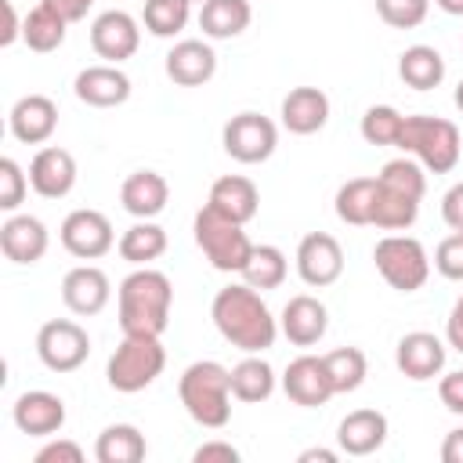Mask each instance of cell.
<instances>
[{
	"label": "cell",
	"instance_id": "obj_1",
	"mask_svg": "<svg viewBox=\"0 0 463 463\" xmlns=\"http://www.w3.org/2000/svg\"><path fill=\"white\" fill-rule=\"evenodd\" d=\"M210 318H213L217 333L242 354H260L279 336V318L264 304L260 289H253L246 282H232V286L217 289L213 304H210Z\"/></svg>",
	"mask_w": 463,
	"mask_h": 463
},
{
	"label": "cell",
	"instance_id": "obj_2",
	"mask_svg": "<svg viewBox=\"0 0 463 463\" xmlns=\"http://www.w3.org/2000/svg\"><path fill=\"white\" fill-rule=\"evenodd\" d=\"M119 304V329L137 336H163L174 307V286L156 268H134L116 293Z\"/></svg>",
	"mask_w": 463,
	"mask_h": 463
},
{
	"label": "cell",
	"instance_id": "obj_3",
	"mask_svg": "<svg viewBox=\"0 0 463 463\" xmlns=\"http://www.w3.org/2000/svg\"><path fill=\"white\" fill-rule=\"evenodd\" d=\"M427 192V174L412 156L383 163L376 174V213L373 228L380 232H405L420 217V203Z\"/></svg>",
	"mask_w": 463,
	"mask_h": 463
},
{
	"label": "cell",
	"instance_id": "obj_4",
	"mask_svg": "<svg viewBox=\"0 0 463 463\" xmlns=\"http://www.w3.org/2000/svg\"><path fill=\"white\" fill-rule=\"evenodd\" d=\"M177 398L184 405V412L206 427V430H221L232 420V369H224L213 358L192 362L181 380H177Z\"/></svg>",
	"mask_w": 463,
	"mask_h": 463
},
{
	"label": "cell",
	"instance_id": "obj_5",
	"mask_svg": "<svg viewBox=\"0 0 463 463\" xmlns=\"http://www.w3.org/2000/svg\"><path fill=\"white\" fill-rule=\"evenodd\" d=\"M394 148L412 156L430 174H449L463 156V134L452 119L441 116H405Z\"/></svg>",
	"mask_w": 463,
	"mask_h": 463
},
{
	"label": "cell",
	"instance_id": "obj_6",
	"mask_svg": "<svg viewBox=\"0 0 463 463\" xmlns=\"http://www.w3.org/2000/svg\"><path fill=\"white\" fill-rule=\"evenodd\" d=\"M163 369H166V347L159 344V336L123 333L119 347L109 354L105 380L119 394H137V391L152 387L163 376Z\"/></svg>",
	"mask_w": 463,
	"mask_h": 463
},
{
	"label": "cell",
	"instance_id": "obj_7",
	"mask_svg": "<svg viewBox=\"0 0 463 463\" xmlns=\"http://www.w3.org/2000/svg\"><path fill=\"white\" fill-rule=\"evenodd\" d=\"M192 232H195V246L203 250V257L217 268V271H242V264L250 260V235L242 232L239 221L224 217L221 210H213L210 203L195 213L192 221Z\"/></svg>",
	"mask_w": 463,
	"mask_h": 463
},
{
	"label": "cell",
	"instance_id": "obj_8",
	"mask_svg": "<svg viewBox=\"0 0 463 463\" xmlns=\"http://www.w3.org/2000/svg\"><path fill=\"white\" fill-rule=\"evenodd\" d=\"M373 264H376L380 279L398 293H416L430 279V257H427L423 242L412 235H402V232H387L376 242Z\"/></svg>",
	"mask_w": 463,
	"mask_h": 463
},
{
	"label": "cell",
	"instance_id": "obj_9",
	"mask_svg": "<svg viewBox=\"0 0 463 463\" xmlns=\"http://www.w3.org/2000/svg\"><path fill=\"white\" fill-rule=\"evenodd\" d=\"M221 145L235 163L257 166V163L271 159V152L279 148V127L260 112H239L224 123Z\"/></svg>",
	"mask_w": 463,
	"mask_h": 463
},
{
	"label": "cell",
	"instance_id": "obj_10",
	"mask_svg": "<svg viewBox=\"0 0 463 463\" xmlns=\"http://www.w3.org/2000/svg\"><path fill=\"white\" fill-rule=\"evenodd\" d=\"M36 354L51 373H72L90 354V336L72 318H51L36 333Z\"/></svg>",
	"mask_w": 463,
	"mask_h": 463
},
{
	"label": "cell",
	"instance_id": "obj_11",
	"mask_svg": "<svg viewBox=\"0 0 463 463\" xmlns=\"http://www.w3.org/2000/svg\"><path fill=\"white\" fill-rule=\"evenodd\" d=\"M58 239H61V246H65L76 260H98V257H105V253L116 246L112 221H109L101 210H90V206L72 210V213L61 221Z\"/></svg>",
	"mask_w": 463,
	"mask_h": 463
},
{
	"label": "cell",
	"instance_id": "obj_12",
	"mask_svg": "<svg viewBox=\"0 0 463 463\" xmlns=\"http://www.w3.org/2000/svg\"><path fill=\"white\" fill-rule=\"evenodd\" d=\"M297 275L311 289H326L344 275V250L329 232H307L297 242Z\"/></svg>",
	"mask_w": 463,
	"mask_h": 463
},
{
	"label": "cell",
	"instance_id": "obj_13",
	"mask_svg": "<svg viewBox=\"0 0 463 463\" xmlns=\"http://www.w3.org/2000/svg\"><path fill=\"white\" fill-rule=\"evenodd\" d=\"M90 47L109 65H119V61L134 58L137 47H141V25H137V18L127 14V11H119V7L101 11L90 22Z\"/></svg>",
	"mask_w": 463,
	"mask_h": 463
},
{
	"label": "cell",
	"instance_id": "obj_14",
	"mask_svg": "<svg viewBox=\"0 0 463 463\" xmlns=\"http://www.w3.org/2000/svg\"><path fill=\"white\" fill-rule=\"evenodd\" d=\"M282 391H286V398L293 405H304V409H318V405H326L336 394L322 354H300V358H293L286 365V373H282Z\"/></svg>",
	"mask_w": 463,
	"mask_h": 463
},
{
	"label": "cell",
	"instance_id": "obj_15",
	"mask_svg": "<svg viewBox=\"0 0 463 463\" xmlns=\"http://www.w3.org/2000/svg\"><path fill=\"white\" fill-rule=\"evenodd\" d=\"M109 300H112V282H109V275L98 264H76L72 271H65V279H61V304L72 315H80V318L101 315Z\"/></svg>",
	"mask_w": 463,
	"mask_h": 463
},
{
	"label": "cell",
	"instance_id": "obj_16",
	"mask_svg": "<svg viewBox=\"0 0 463 463\" xmlns=\"http://www.w3.org/2000/svg\"><path fill=\"white\" fill-rule=\"evenodd\" d=\"M329 329V311L318 297L311 293H297L286 300L282 315H279V333L293 344V347H315Z\"/></svg>",
	"mask_w": 463,
	"mask_h": 463
},
{
	"label": "cell",
	"instance_id": "obj_17",
	"mask_svg": "<svg viewBox=\"0 0 463 463\" xmlns=\"http://www.w3.org/2000/svg\"><path fill=\"white\" fill-rule=\"evenodd\" d=\"M394 365L405 380H434L441 369H445V340L427 333V329H416V333H405L394 347Z\"/></svg>",
	"mask_w": 463,
	"mask_h": 463
},
{
	"label": "cell",
	"instance_id": "obj_18",
	"mask_svg": "<svg viewBox=\"0 0 463 463\" xmlns=\"http://www.w3.org/2000/svg\"><path fill=\"white\" fill-rule=\"evenodd\" d=\"M72 90L90 109H116V105H123L130 98V76L119 65L101 61V65L80 69L76 80H72Z\"/></svg>",
	"mask_w": 463,
	"mask_h": 463
},
{
	"label": "cell",
	"instance_id": "obj_19",
	"mask_svg": "<svg viewBox=\"0 0 463 463\" xmlns=\"http://www.w3.org/2000/svg\"><path fill=\"white\" fill-rule=\"evenodd\" d=\"M29 184L43 199H65L76 188V159L69 148L43 145L29 163Z\"/></svg>",
	"mask_w": 463,
	"mask_h": 463
},
{
	"label": "cell",
	"instance_id": "obj_20",
	"mask_svg": "<svg viewBox=\"0 0 463 463\" xmlns=\"http://www.w3.org/2000/svg\"><path fill=\"white\" fill-rule=\"evenodd\" d=\"M11 420L29 438H51L65 427V402L51 391H25L14 398Z\"/></svg>",
	"mask_w": 463,
	"mask_h": 463
},
{
	"label": "cell",
	"instance_id": "obj_21",
	"mask_svg": "<svg viewBox=\"0 0 463 463\" xmlns=\"http://www.w3.org/2000/svg\"><path fill=\"white\" fill-rule=\"evenodd\" d=\"M51 246V235H47V224L33 213H11L4 224H0V250L11 264H36L43 260Z\"/></svg>",
	"mask_w": 463,
	"mask_h": 463
},
{
	"label": "cell",
	"instance_id": "obj_22",
	"mask_svg": "<svg viewBox=\"0 0 463 463\" xmlns=\"http://www.w3.org/2000/svg\"><path fill=\"white\" fill-rule=\"evenodd\" d=\"M7 127L22 145H43L58 130V105L47 94H25L11 105Z\"/></svg>",
	"mask_w": 463,
	"mask_h": 463
},
{
	"label": "cell",
	"instance_id": "obj_23",
	"mask_svg": "<svg viewBox=\"0 0 463 463\" xmlns=\"http://www.w3.org/2000/svg\"><path fill=\"white\" fill-rule=\"evenodd\" d=\"M166 199H170V184H166V177L159 170H134L119 184V203L137 221L159 217L166 210Z\"/></svg>",
	"mask_w": 463,
	"mask_h": 463
},
{
	"label": "cell",
	"instance_id": "obj_24",
	"mask_svg": "<svg viewBox=\"0 0 463 463\" xmlns=\"http://www.w3.org/2000/svg\"><path fill=\"white\" fill-rule=\"evenodd\" d=\"M217 72V54L206 40H177L166 51V76L177 87H203Z\"/></svg>",
	"mask_w": 463,
	"mask_h": 463
},
{
	"label": "cell",
	"instance_id": "obj_25",
	"mask_svg": "<svg viewBox=\"0 0 463 463\" xmlns=\"http://www.w3.org/2000/svg\"><path fill=\"white\" fill-rule=\"evenodd\" d=\"M279 116H282V127H286L289 134H300V137L318 134V130L329 123V98H326V90H318V87H293V90L282 98Z\"/></svg>",
	"mask_w": 463,
	"mask_h": 463
},
{
	"label": "cell",
	"instance_id": "obj_26",
	"mask_svg": "<svg viewBox=\"0 0 463 463\" xmlns=\"http://www.w3.org/2000/svg\"><path fill=\"white\" fill-rule=\"evenodd\" d=\"M387 441V416L380 409H354L336 427V445L347 456H373Z\"/></svg>",
	"mask_w": 463,
	"mask_h": 463
},
{
	"label": "cell",
	"instance_id": "obj_27",
	"mask_svg": "<svg viewBox=\"0 0 463 463\" xmlns=\"http://www.w3.org/2000/svg\"><path fill=\"white\" fill-rule=\"evenodd\" d=\"M213 210H221L224 217H232V221H239V224H250L253 217H257V210H260V192H257V184L250 181V177H242V174H224V177H217L213 184H210V199H206Z\"/></svg>",
	"mask_w": 463,
	"mask_h": 463
},
{
	"label": "cell",
	"instance_id": "obj_28",
	"mask_svg": "<svg viewBox=\"0 0 463 463\" xmlns=\"http://www.w3.org/2000/svg\"><path fill=\"white\" fill-rule=\"evenodd\" d=\"M253 22L250 0H203L199 7V29L206 40H232L242 36Z\"/></svg>",
	"mask_w": 463,
	"mask_h": 463
},
{
	"label": "cell",
	"instance_id": "obj_29",
	"mask_svg": "<svg viewBox=\"0 0 463 463\" xmlns=\"http://www.w3.org/2000/svg\"><path fill=\"white\" fill-rule=\"evenodd\" d=\"M398 76L412 90H434L445 80V58L430 43H412L398 54Z\"/></svg>",
	"mask_w": 463,
	"mask_h": 463
},
{
	"label": "cell",
	"instance_id": "obj_30",
	"mask_svg": "<svg viewBox=\"0 0 463 463\" xmlns=\"http://www.w3.org/2000/svg\"><path fill=\"white\" fill-rule=\"evenodd\" d=\"M65 33H69V22H65L51 4H43V0L22 18V40H25V47L36 51V54L58 51V47L65 43Z\"/></svg>",
	"mask_w": 463,
	"mask_h": 463
},
{
	"label": "cell",
	"instance_id": "obj_31",
	"mask_svg": "<svg viewBox=\"0 0 463 463\" xmlns=\"http://www.w3.org/2000/svg\"><path fill=\"white\" fill-rule=\"evenodd\" d=\"M145 452H148L145 434L134 423H109L94 441L98 463H141Z\"/></svg>",
	"mask_w": 463,
	"mask_h": 463
},
{
	"label": "cell",
	"instance_id": "obj_32",
	"mask_svg": "<svg viewBox=\"0 0 463 463\" xmlns=\"http://www.w3.org/2000/svg\"><path fill=\"white\" fill-rule=\"evenodd\" d=\"M232 394L235 402H246V405L268 402L275 394V369L260 354H246L242 362L232 365Z\"/></svg>",
	"mask_w": 463,
	"mask_h": 463
},
{
	"label": "cell",
	"instance_id": "obj_33",
	"mask_svg": "<svg viewBox=\"0 0 463 463\" xmlns=\"http://www.w3.org/2000/svg\"><path fill=\"white\" fill-rule=\"evenodd\" d=\"M376 213V177H351L336 188V217L354 228H369Z\"/></svg>",
	"mask_w": 463,
	"mask_h": 463
},
{
	"label": "cell",
	"instance_id": "obj_34",
	"mask_svg": "<svg viewBox=\"0 0 463 463\" xmlns=\"http://www.w3.org/2000/svg\"><path fill=\"white\" fill-rule=\"evenodd\" d=\"M116 250H119V257H123L127 264L145 268V264H152V260H159V257L166 253V232H163L156 221H137V224H130V228L119 235Z\"/></svg>",
	"mask_w": 463,
	"mask_h": 463
},
{
	"label": "cell",
	"instance_id": "obj_35",
	"mask_svg": "<svg viewBox=\"0 0 463 463\" xmlns=\"http://www.w3.org/2000/svg\"><path fill=\"white\" fill-rule=\"evenodd\" d=\"M239 275L253 289H279L286 282V275H289V260H286V253L279 246H268L264 242V246H253L250 250V260L242 264Z\"/></svg>",
	"mask_w": 463,
	"mask_h": 463
},
{
	"label": "cell",
	"instance_id": "obj_36",
	"mask_svg": "<svg viewBox=\"0 0 463 463\" xmlns=\"http://www.w3.org/2000/svg\"><path fill=\"white\" fill-rule=\"evenodd\" d=\"M326 358V369H329V380H333V391L336 394H351L365 383V373H369V362H365V351L362 347H336Z\"/></svg>",
	"mask_w": 463,
	"mask_h": 463
},
{
	"label": "cell",
	"instance_id": "obj_37",
	"mask_svg": "<svg viewBox=\"0 0 463 463\" xmlns=\"http://www.w3.org/2000/svg\"><path fill=\"white\" fill-rule=\"evenodd\" d=\"M192 18V0H145V11H141V22L152 36L159 40H170L177 36Z\"/></svg>",
	"mask_w": 463,
	"mask_h": 463
},
{
	"label": "cell",
	"instance_id": "obj_38",
	"mask_svg": "<svg viewBox=\"0 0 463 463\" xmlns=\"http://www.w3.org/2000/svg\"><path fill=\"white\" fill-rule=\"evenodd\" d=\"M402 123H405V116H402L394 105H369L365 116H362V137H365L369 145H376V148L398 145Z\"/></svg>",
	"mask_w": 463,
	"mask_h": 463
},
{
	"label": "cell",
	"instance_id": "obj_39",
	"mask_svg": "<svg viewBox=\"0 0 463 463\" xmlns=\"http://www.w3.org/2000/svg\"><path fill=\"white\" fill-rule=\"evenodd\" d=\"M427 11H430V0H376V14L391 29H416L423 25Z\"/></svg>",
	"mask_w": 463,
	"mask_h": 463
},
{
	"label": "cell",
	"instance_id": "obj_40",
	"mask_svg": "<svg viewBox=\"0 0 463 463\" xmlns=\"http://www.w3.org/2000/svg\"><path fill=\"white\" fill-rule=\"evenodd\" d=\"M29 188H33V184H29V174H25L11 156H4V159H0V210L14 213V210L22 206V199H25Z\"/></svg>",
	"mask_w": 463,
	"mask_h": 463
},
{
	"label": "cell",
	"instance_id": "obj_41",
	"mask_svg": "<svg viewBox=\"0 0 463 463\" xmlns=\"http://www.w3.org/2000/svg\"><path fill=\"white\" fill-rule=\"evenodd\" d=\"M434 268L449 282H463V232H452L434 250Z\"/></svg>",
	"mask_w": 463,
	"mask_h": 463
},
{
	"label": "cell",
	"instance_id": "obj_42",
	"mask_svg": "<svg viewBox=\"0 0 463 463\" xmlns=\"http://www.w3.org/2000/svg\"><path fill=\"white\" fill-rule=\"evenodd\" d=\"M33 463H83V449L76 441H69V438H58V441H47L33 456Z\"/></svg>",
	"mask_w": 463,
	"mask_h": 463
},
{
	"label": "cell",
	"instance_id": "obj_43",
	"mask_svg": "<svg viewBox=\"0 0 463 463\" xmlns=\"http://www.w3.org/2000/svg\"><path fill=\"white\" fill-rule=\"evenodd\" d=\"M438 398H441V405H445L452 416H463V369L441 376V383H438Z\"/></svg>",
	"mask_w": 463,
	"mask_h": 463
},
{
	"label": "cell",
	"instance_id": "obj_44",
	"mask_svg": "<svg viewBox=\"0 0 463 463\" xmlns=\"http://www.w3.org/2000/svg\"><path fill=\"white\" fill-rule=\"evenodd\" d=\"M195 463H239V449L232 441H203L192 452Z\"/></svg>",
	"mask_w": 463,
	"mask_h": 463
},
{
	"label": "cell",
	"instance_id": "obj_45",
	"mask_svg": "<svg viewBox=\"0 0 463 463\" xmlns=\"http://www.w3.org/2000/svg\"><path fill=\"white\" fill-rule=\"evenodd\" d=\"M441 221H445L452 232H463V181L452 184V188L441 195Z\"/></svg>",
	"mask_w": 463,
	"mask_h": 463
},
{
	"label": "cell",
	"instance_id": "obj_46",
	"mask_svg": "<svg viewBox=\"0 0 463 463\" xmlns=\"http://www.w3.org/2000/svg\"><path fill=\"white\" fill-rule=\"evenodd\" d=\"M445 340H449V347H456L463 354V293L456 297V304L445 318Z\"/></svg>",
	"mask_w": 463,
	"mask_h": 463
},
{
	"label": "cell",
	"instance_id": "obj_47",
	"mask_svg": "<svg viewBox=\"0 0 463 463\" xmlns=\"http://www.w3.org/2000/svg\"><path fill=\"white\" fill-rule=\"evenodd\" d=\"M43 4H51L65 22H80V18H87V11H90L98 0H43Z\"/></svg>",
	"mask_w": 463,
	"mask_h": 463
},
{
	"label": "cell",
	"instance_id": "obj_48",
	"mask_svg": "<svg viewBox=\"0 0 463 463\" xmlns=\"http://www.w3.org/2000/svg\"><path fill=\"white\" fill-rule=\"evenodd\" d=\"M0 7H4V33H0V47H11V43L22 36V22H18V14H14V4H11V0H0Z\"/></svg>",
	"mask_w": 463,
	"mask_h": 463
},
{
	"label": "cell",
	"instance_id": "obj_49",
	"mask_svg": "<svg viewBox=\"0 0 463 463\" xmlns=\"http://www.w3.org/2000/svg\"><path fill=\"white\" fill-rule=\"evenodd\" d=\"M441 459L445 463H463V427L449 430L445 441H441Z\"/></svg>",
	"mask_w": 463,
	"mask_h": 463
},
{
	"label": "cell",
	"instance_id": "obj_50",
	"mask_svg": "<svg viewBox=\"0 0 463 463\" xmlns=\"http://www.w3.org/2000/svg\"><path fill=\"white\" fill-rule=\"evenodd\" d=\"M297 459H300V463H315V459H322V463H333V459H336V452H333V449H304Z\"/></svg>",
	"mask_w": 463,
	"mask_h": 463
},
{
	"label": "cell",
	"instance_id": "obj_51",
	"mask_svg": "<svg viewBox=\"0 0 463 463\" xmlns=\"http://www.w3.org/2000/svg\"><path fill=\"white\" fill-rule=\"evenodd\" d=\"M445 14H456V18H463V0H434Z\"/></svg>",
	"mask_w": 463,
	"mask_h": 463
},
{
	"label": "cell",
	"instance_id": "obj_52",
	"mask_svg": "<svg viewBox=\"0 0 463 463\" xmlns=\"http://www.w3.org/2000/svg\"><path fill=\"white\" fill-rule=\"evenodd\" d=\"M452 101H456V109H459V112H463V80H459V83H456V94H452Z\"/></svg>",
	"mask_w": 463,
	"mask_h": 463
},
{
	"label": "cell",
	"instance_id": "obj_53",
	"mask_svg": "<svg viewBox=\"0 0 463 463\" xmlns=\"http://www.w3.org/2000/svg\"><path fill=\"white\" fill-rule=\"evenodd\" d=\"M192 4H203V0H192Z\"/></svg>",
	"mask_w": 463,
	"mask_h": 463
}]
</instances>
